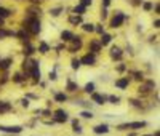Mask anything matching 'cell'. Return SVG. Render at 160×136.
Masks as SVG:
<instances>
[{"instance_id":"9","label":"cell","mask_w":160,"mask_h":136,"mask_svg":"<svg viewBox=\"0 0 160 136\" xmlns=\"http://www.w3.org/2000/svg\"><path fill=\"white\" fill-rule=\"evenodd\" d=\"M111 56L114 58V59H120L122 58V50L118 48V47H112L111 48Z\"/></svg>"},{"instance_id":"37","label":"cell","mask_w":160,"mask_h":136,"mask_svg":"<svg viewBox=\"0 0 160 136\" xmlns=\"http://www.w3.org/2000/svg\"><path fill=\"white\" fill-rule=\"evenodd\" d=\"M21 106L23 107H29V101H27L26 98H24V99H21Z\"/></svg>"},{"instance_id":"44","label":"cell","mask_w":160,"mask_h":136,"mask_svg":"<svg viewBox=\"0 0 160 136\" xmlns=\"http://www.w3.org/2000/svg\"><path fill=\"white\" fill-rule=\"evenodd\" d=\"M104 2V6H109V3H111V0H103Z\"/></svg>"},{"instance_id":"23","label":"cell","mask_w":160,"mask_h":136,"mask_svg":"<svg viewBox=\"0 0 160 136\" xmlns=\"http://www.w3.org/2000/svg\"><path fill=\"white\" fill-rule=\"evenodd\" d=\"M6 16H10V10H6V8H2V6H0V19L6 18Z\"/></svg>"},{"instance_id":"43","label":"cell","mask_w":160,"mask_h":136,"mask_svg":"<svg viewBox=\"0 0 160 136\" xmlns=\"http://www.w3.org/2000/svg\"><path fill=\"white\" fill-rule=\"evenodd\" d=\"M117 69H118V70H125V66H123V64H120V66H118Z\"/></svg>"},{"instance_id":"27","label":"cell","mask_w":160,"mask_h":136,"mask_svg":"<svg viewBox=\"0 0 160 136\" xmlns=\"http://www.w3.org/2000/svg\"><path fill=\"white\" fill-rule=\"evenodd\" d=\"M83 30H87V32H93V30H94V26L90 24V23H85V24H83Z\"/></svg>"},{"instance_id":"25","label":"cell","mask_w":160,"mask_h":136,"mask_svg":"<svg viewBox=\"0 0 160 136\" xmlns=\"http://www.w3.org/2000/svg\"><path fill=\"white\" fill-rule=\"evenodd\" d=\"M67 90H69V91H75V90H77V83H74V82L67 80Z\"/></svg>"},{"instance_id":"2","label":"cell","mask_w":160,"mask_h":136,"mask_svg":"<svg viewBox=\"0 0 160 136\" xmlns=\"http://www.w3.org/2000/svg\"><path fill=\"white\" fill-rule=\"evenodd\" d=\"M27 29L30 30V34H39V32H40V29H42V26H40V21L35 18L34 21H30V23H29Z\"/></svg>"},{"instance_id":"36","label":"cell","mask_w":160,"mask_h":136,"mask_svg":"<svg viewBox=\"0 0 160 136\" xmlns=\"http://www.w3.org/2000/svg\"><path fill=\"white\" fill-rule=\"evenodd\" d=\"M94 30H96V32H99V34H104V27L101 26V24H98L96 27H94Z\"/></svg>"},{"instance_id":"45","label":"cell","mask_w":160,"mask_h":136,"mask_svg":"<svg viewBox=\"0 0 160 136\" xmlns=\"http://www.w3.org/2000/svg\"><path fill=\"white\" fill-rule=\"evenodd\" d=\"M159 24H160V21H159V19H157V21H155V23H154V27H160Z\"/></svg>"},{"instance_id":"1","label":"cell","mask_w":160,"mask_h":136,"mask_svg":"<svg viewBox=\"0 0 160 136\" xmlns=\"http://www.w3.org/2000/svg\"><path fill=\"white\" fill-rule=\"evenodd\" d=\"M123 21H125V15L122 11H117V13H115V16L112 18V21H111V27H114V29H115V27H120Z\"/></svg>"},{"instance_id":"33","label":"cell","mask_w":160,"mask_h":136,"mask_svg":"<svg viewBox=\"0 0 160 136\" xmlns=\"http://www.w3.org/2000/svg\"><path fill=\"white\" fill-rule=\"evenodd\" d=\"M40 53H48V45H47V43H42V45H40Z\"/></svg>"},{"instance_id":"4","label":"cell","mask_w":160,"mask_h":136,"mask_svg":"<svg viewBox=\"0 0 160 136\" xmlns=\"http://www.w3.org/2000/svg\"><path fill=\"white\" fill-rule=\"evenodd\" d=\"M67 120V112L63 111V109H58L56 112H54V122H59V123H63V122Z\"/></svg>"},{"instance_id":"28","label":"cell","mask_w":160,"mask_h":136,"mask_svg":"<svg viewBox=\"0 0 160 136\" xmlns=\"http://www.w3.org/2000/svg\"><path fill=\"white\" fill-rule=\"evenodd\" d=\"M74 13H75V15L79 13V16H80V15H83V13H85V6H82V5L75 6V8H74Z\"/></svg>"},{"instance_id":"24","label":"cell","mask_w":160,"mask_h":136,"mask_svg":"<svg viewBox=\"0 0 160 136\" xmlns=\"http://www.w3.org/2000/svg\"><path fill=\"white\" fill-rule=\"evenodd\" d=\"M34 51H35V48H34L32 45H27L26 48H24V54H26V56H30Z\"/></svg>"},{"instance_id":"21","label":"cell","mask_w":160,"mask_h":136,"mask_svg":"<svg viewBox=\"0 0 160 136\" xmlns=\"http://www.w3.org/2000/svg\"><path fill=\"white\" fill-rule=\"evenodd\" d=\"M69 21L72 23V24H80V23H82V16H79V15H77V16H70Z\"/></svg>"},{"instance_id":"47","label":"cell","mask_w":160,"mask_h":136,"mask_svg":"<svg viewBox=\"0 0 160 136\" xmlns=\"http://www.w3.org/2000/svg\"><path fill=\"white\" fill-rule=\"evenodd\" d=\"M146 136H152V135H146Z\"/></svg>"},{"instance_id":"20","label":"cell","mask_w":160,"mask_h":136,"mask_svg":"<svg viewBox=\"0 0 160 136\" xmlns=\"http://www.w3.org/2000/svg\"><path fill=\"white\" fill-rule=\"evenodd\" d=\"M10 35H16V34L11 32V30H3V29H0V39H3V37H10Z\"/></svg>"},{"instance_id":"18","label":"cell","mask_w":160,"mask_h":136,"mask_svg":"<svg viewBox=\"0 0 160 136\" xmlns=\"http://www.w3.org/2000/svg\"><path fill=\"white\" fill-rule=\"evenodd\" d=\"M111 40H112V37L109 35V34H103V39H101V43H99V45H107Z\"/></svg>"},{"instance_id":"35","label":"cell","mask_w":160,"mask_h":136,"mask_svg":"<svg viewBox=\"0 0 160 136\" xmlns=\"http://www.w3.org/2000/svg\"><path fill=\"white\" fill-rule=\"evenodd\" d=\"M61 11H63V8H54V10H51L50 13H51L53 16H59V13H61Z\"/></svg>"},{"instance_id":"30","label":"cell","mask_w":160,"mask_h":136,"mask_svg":"<svg viewBox=\"0 0 160 136\" xmlns=\"http://www.w3.org/2000/svg\"><path fill=\"white\" fill-rule=\"evenodd\" d=\"M70 64H72V69H79V67L82 66L80 59H72V63H70Z\"/></svg>"},{"instance_id":"8","label":"cell","mask_w":160,"mask_h":136,"mask_svg":"<svg viewBox=\"0 0 160 136\" xmlns=\"http://www.w3.org/2000/svg\"><path fill=\"white\" fill-rule=\"evenodd\" d=\"M93 131H94V133H96V135H101V133H107V131H109V127H107L106 123H103V125H96V127L93 128Z\"/></svg>"},{"instance_id":"5","label":"cell","mask_w":160,"mask_h":136,"mask_svg":"<svg viewBox=\"0 0 160 136\" xmlns=\"http://www.w3.org/2000/svg\"><path fill=\"white\" fill-rule=\"evenodd\" d=\"M80 48H82V39H80V37H75V35H74V37H72V47L69 48V51H70V53H75L77 50H80Z\"/></svg>"},{"instance_id":"39","label":"cell","mask_w":160,"mask_h":136,"mask_svg":"<svg viewBox=\"0 0 160 136\" xmlns=\"http://www.w3.org/2000/svg\"><path fill=\"white\" fill-rule=\"evenodd\" d=\"M50 80H56V72H50Z\"/></svg>"},{"instance_id":"26","label":"cell","mask_w":160,"mask_h":136,"mask_svg":"<svg viewBox=\"0 0 160 136\" xmlns=\"http://www.w3.org/2000/svg\"><path fill=\"white\" fill-rule=\"evenodd\" d=\"M85 91H87V93H93V91H94V83H91V82H90V83H87V85H85Z\"/></svg>"},{"instance_id":"16","label":"cell","mask_w":160,"mask_h":136,"mask_svg":"<svg viewBox=\"0 0 160 136\" xmlns=\"http://www.w3.org/2000/svg\"><path fill=\"white\" fill-rule=\"evenodd\" d=\"M13 63V59L11 58H6V59H3V61H0V69H8L10 67V64Z\"/></svg>"},{"instance_id":"34","label":"cell","mask_w":160,"mask_h":136,"mask_svg":"<svg viewBox=\"0 0 160 136\" xmlns=\"http://www.w3.org/2000/svg\"><path fill=\"white\" fill-rule=\"evenodd\" d=\"M80 115H82V117H85V118H91V117H93V114H91V112H88V111H83Z\"/></svg>"},{"instance_id":"38","label":"cell","mask_w":160,"mask_h":136,"mask_svg":"<svg viewBox=\"0 0 160 136\" xmlns=\"http://www.w3.org/2000/svg\"><path fill=\"white\" fill-rule=\"evenodd\" d=\"M91 5V0H82V6H88Z\"/></svg>"},{"instance_id":"6","label":"cell","mask_w":160,"mask_h":136,"mask_svg":"<svg viewBox=\"0 0 160 136\" xmlns=\"http://www.w3.org/2000/svg\"><path fill=\"white\" fill-rule=\"evenodd\" d=\"M94 63H96L94 54H85V56L80 59V64H87V66H93Z\"/></svg>"},{"instance_id":"13","label":"cell","mask_w":160,"mask_h":136,"mask_svg":"<svg viewBox=\"0 0 160 136\" xmlns=\"http://www.w3.org/2000/svg\"><path fill=\"white\" fill-rule=\"evenodd\" d=\"M32 66H34V61H32V59H26L24 63H23V69H24L27 74H30V70H32Z\"/></svg>"},{"instance_id":"40","label":"cell","mask_w":160,"mask_h":136,"mask_svg":"<svg viewBox=\"0 0 160 136\" xmlns=\"http://www.w3.org/2000/svg\"><path fill=\"white\" fill-rule=\"evenodd\" d=\"M135 77L138 80H142V74H139V72H135Z\"/></svg>"},{"instance_id":"46","label":"cell","mask_w":160,"mask_h":136,"mask_svg":"<svg viewBox=\"0 0 160 136\" xmlns=\"http://www.w3.org/2000/svg\"><path fill=\"white\" fill-rule=\"evenodd\" d=\"M3 24V19H0V26H2Z\"/></svg>"},{"instance_id":"7","label":"cell","mask_w":160,"mask_h":136,"mask_svg":"<svg viewBox=\"0 0 160 136\" xmlns=\"http://www.w3.org/2000/svg\"><path fill=\"white\" fill-rule=\"evenodd\" d=\"M30 74H32V77L35 80H40V69H39V63H37V61H34V66H32Z\"/></svg>"},{"instance_id":"11","label":"cell","mask_w":160,"mask_h":136,"mask_svg":"<svg viewBox=\"0 0 160 136\" xmlns=\"http://www.w3.org/2000/svg\"><path fill=\"white\" fill-rule=\"evenodd\" d=\"M128 83H130V79H128V77H123V79H120V80L115 82V87H118V88H127Z\"/></svg>"},{"instance_id":"15","label":"cell","mask_w":160,"mask_h":136,"mask_svg":"<svg viewBox=\"0 0 160 136\" xmlns=\"http://www.w3.org/2000/svg\"><path fill=\"white\" fill-rule=\"evenodd\" d=\"M10 109H11V106H10L6 101H0V114H3V112H8Z\"/></svg>"},{"instance_id":"32","label":"cell","mask_w":160,"mask_h":136,"mask_svg":"<svg viewBox=\"0 0 160 136\" xmlns=\"http://www.w3.org/2000/svg\"><path fill=\"white\" fill-rule=\"evenodd\" d=\"M109 101H111L112 104H118V101H120V98H118V96H109Z\"/></svg>"},{"instance_id":"19","label":"cell","mask_w":160,"mask_h":136,"mask_svg":"<svg viewBox=\"0 0 160 136\" xmlns=\"http://www.w3.org/2000/svg\"><path fill=\"white\" fill-rule=\"evenodd\" d=\"M54 99H56L58 103H63V101L67 99V96L64 93H56V94H54Z\"/></svg>"},{"instance_id":"42","label":"cell","mask_w":160,"mask_h":136,"mask_svg":"<svg viewBox=\"0 0 160 136\" xmlns=\"http://www.w3.org/2000/svg\"><path fill=\"white\" fill-rule=\"evenodd\" d=\"M101 15H103V19H104L107 16V11H106V10H103V13H101Z\"/></svg>"},{"instance_id":"14","label":"cell","mask_w":160,"mask_h":136,"mask_svg":"<svg viewBox=\"0 0 160 136\" xmlns=\"http://www.w3.org/2000/svg\"><path fill=\"white\" fill-rule=\"evenodd\" d=\"M91 98H93V101L96 104H104V103H106V98L101 96V94H98V93H93V96H91Z\"/></svg>"},{"instance_id":"10","label":"cell","mask_w":160,"mask_h":136,"mask_svg":"<svg viewBox=\"0 0 160 136\" xmlns=\"http://www.w3.org/2000/svg\"><path fill=\"white\" fill-rule=\"evenodd\" d=\"M146 122H131V123H128V128H131V130H139V128H144L146 127Z\"/></svg>"},{"instance_id":"29","label":"cell","mask_w":160,"mask_h":136,"mask_svg":"<svg viewBox=\"0 0 160 136\" xmlns=\"http://www.w3.org/2000/svg\"><path fill=\"white\" fill-rule=\"evenodd\" d=\"M24 79H26V77H23L21 74H15V75H13V82H16V83H19V82H23Z\"/></svg>"},{"instance_id":"12","label":"cell","mask_w":160,"mask_h":136,"mask_svg":"<svg viewBox=\"0 0 160 136\" xmlns=\"http://www.w3.org/2000/svg\"><path fill=\"white\" fill-rule=\"evenodd\" d=\"M72 37H74V34L69 32V30H63V32H61V40H63V42H70Z\"/></svg>"},{"instance_id":"3","label":"cell","mask_w":160,"mask_h":136,"mask_svg":"<svg viewBox=\"0 0 160 136\" xmlns=\"http://www.w3.org/2000/svg\"><path fill=\"white\" fill-rule=\"evenodd\" d=\"M23 127L19 125H15V127H5V125H0V131L3 133H21Z\"/></svg>"},{"instance_id":"31","label":"cell","mask_w":160,"mask_h":136,"mask_svg":"<svg viewBox=\"0 0 160 136\" xmlns=\"http://www.w3.org/2000/svg\"><path fill=\"white\" fill-rule=\"evenodd\" d=\"M142 6H144L146 11H149V10H152V6H154V5H152L151 2H144V3H142Z\"/></svg>"},{"instance_id":"17","label":"cell","mask_w":160,"mask_h":136,"mask_svg":"<svg viewBox=\"0 0 160 136\" xmlns=\"http://www.w3.org/2000/svg\"><path fill=\"white\" fill-rule=\"evenodd\" d=\"M90 48H91V51H93V53H99L101 45H99L98 42H91V43H90Z\"/></svg>"},{"instance_id":"22","label":"cell","mask_w":160,"mask_h":136,"mask_svg":"<svg viewBox=\"0 0 160 136\" xmlns=\"http://www.w3.org/2000/svg\"><path fill=\"white\" fill-rule=\"evenodd\" d=\"M16 35H18L19 39H21V40H24L26 43L29 42V35H27V34L24 32V30H21V32H18V34H16Z\"/></svg>"},{"instance_id":"41","label":"cell","mask_w":160,"mask_h":136,"mask_svg":"<svg viewBox=\"0 0 160 136\" xmlns=\"http://www.w3.org/2000/svg\"><path fill=\"white\" fill-rule=\"evenodd\" d=\"M141 2H142V0H133V5H139Z\"/></svg>"}]
</instances>
